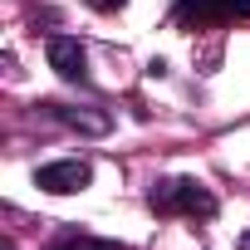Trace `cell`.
Wrapping results in <instances>:
<instances>
[{"label": "cell", "instance_id": "obj_1", "mask_svg": "<svg viewBox=\"0 0 250 250\" xmlns=\"http://www.w3.org/2000/svg\"><path fill=\"white\" fill-rule=\"evenodd\" d=\"M147 206L157 216H191V221H211L216 216V196L196 177H162V182H152Z\"/></svg>", "mask_w": 250, "mask_h": 250}, {"label": "cell", "instance_id": "obj_2", "mask_svg": "<svg viewBox=\"0 0 250 250\" xmlns=\"http://www.w3.org/2000/svg\"><path fill=\"white\" fill-rule=\"evenodd\" d=\"M226 20H250V0H177L172 5L177 30H211Z\"/></svg>", "mask_w": 250, "mask_h": 250}, {"label": "cell", "instance_id": "obj_3", "mask_svg": "<svg viewBox=\"0 0 250 250\" xmlns=\"http://www.w3.org/2000/svg\"><path fill=\"white\" fill-rule=\"evenodd\" d=\"M88 182H93V167L79 162V157H64V162H49V167L35 172V187H40V191H54V196H74V191H83Z\"/></svg>", "mask_w": 250, "mask_h": 250}, {"label": "cell", "instance_id": "obj_4", "mask_svg": "<svg viewBox=\"0 0 250 250\" xmlns=\"http://www.w3.org/2000/svg\"><path fill=\"white\" fill-rule=\"evenodd\" d=\"M44 54H49V69L64 83H88V54H83V44L74 35H49Z\"/></svg>", "mask_w": 250, "mask_h": 250}, {"label": "cell", "instance_id": "obj_5", "mask_svg": "<svg viewBox=\"0 0 250 250\" xmlns=\"http://www.w3.org/2000/svg\"><path fill=\"white\" fill-rule=\"evenodd\" d=\"M44 113H49V118H59V123H69V128H79V133H108V118H103V113H88V108L44 103Z\"/></svg>", "mask_w": 250, "mask_h": 250}, {"label": "cell", "instance_id": "obj_6", "mask_svg": "<svg viewBox=\"0 0 250 250\" xmlns=\"http://www.w3.org/2000/svg\"><path fill=\"white\" fill-rule=\"evenodd\" d=\"M49 250H128V245H118V240H98V235H79V230H69V235H59Z\"/></svg>", "mask_w": 250, "mask_h": 250}, {"label": "cell", "instance_id": "obj_7", "mask_svg": "<svg viewBox=\"0 0 250 250\" xmlns=\"http://www.w3.org/2000/svg\"><path fill=\"white\" fill-rule=\"evenodd\" d=\"M83 5H88V10H103V15H113V10H123V5H128V0H83Z\"/></svg>", "mask_w": 250, "mask_h": 250}, {"label": "cell", "instance_id": "obj_8", "mask_svg": "<svg viewBox=\"0 0 250 250\" xmlns=\"http://www.w3.org/2000/svg\"><path fill=\"white\" fill-rule=\"evenodd\" d=\"M240 250H250V235H245V240H240Z\"/></svg>", "mask_w": 250, "mask_h": 250}]
</instances>
